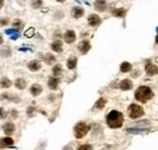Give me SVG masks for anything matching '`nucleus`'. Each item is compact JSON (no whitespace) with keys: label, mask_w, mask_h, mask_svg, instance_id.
I'll list each match as a JSON object with an SVG mask.
<instances>
[{"label":"nucleus","mask_w":158,"mask_h":150,"mask_svg":"<svg viewBox=\"0 0 158 150\" xmlns=\"http://www.w3.org/2000/svg\"><path fill=\"white\" fill-rule=\"evenodd\" d=\"M107 124L111 127V128H119L123 126V121H124V117H123V114L117 111V110H113L111 111L108 115H107Z\"/></svg>","instance_id":"f257e3e1"},{"label":"nucleus","mask_w":158,"mask_h":150,"mask_svg":"<svg viewBox=\"0 0 158 150\" xmlns=\"http://www.w3.org/2000/svg\"><path fill=\"white\" fill-rule=\"evenodd\" d=\"M153 97V92L150 87L147 86H141L136 89L135 92V98L137 101H141V103H146L151 98Z\"/></svg>","instance_id":"f03ea898"},{"label":"nucleus","mask_w":158,"mask_h":150,"mask_svg":"<svg viewBox=\"0 0 158 150\" xmlns=\"http://www.w3.org/2000/svg\"><path fill=\"white\" fill-rule=\"evenodd\" d=\"M88 132H89V126H88L85 122H79V123H77L75 127H74V135H75V138H78V139L85 137V135L88 134Z\"/></svg>","instance_id":"7ed1b4c3"},{"label":"nucleus","mask_w":158,"mask_h":150,"mask_svg":"<svg viewBox=\"0 0 158 150\" xmlns=\"http://www.w3.org/2000/svg\"><path fill=\"white\" fill-rule=\"evenodd\" d=\"M128 112H129V116L131 118H139V117L143 116V114H145L143 109L140 105H136V104H131L128 107Z\"/></svg>","instance_id":"20e7f679"},{"label":"nucleus","mask_w":158,"mask_h":150,"mask_svg":"<svg viewBox=\"0 0 158 150\" xmlns=\"http://www.w3.org/2000/svg\"><path fill=\"white\" fill-rule=\"evenodd\" d=\"M90 48H91V45H90V42H88V40H83L78 45V49L82 54H87L90 50Z\"/></svg>","instance_id":"39448f33"},{"label":"nucleus","mask_w":158,"mask_h":150,"mask_svg":"<svg viewBox=\"0 0 158 150\" xmlns=\"http://www.w3.org/2000/svg\"><path fill=\"white\" fill-rule=\"evenodd\" d=\"M146 72L148 76H154V74H158V67L151 62L146 63Z\"/></svg>","instance_id":"423d86ee"},{"label":"nucleus","mask_w":158,"mask_h":150,"mask_svg":"<svg viewBox=\"0 0 158 150\" xmlns=\"http://www.w3.org/2000/svg\"><path fill=\"white\" fill-rule=\"evenodd\" d=\"M15 140L10 137H5V138H0V149H3V148H6V146H11L14 145Z\"/></svg>","instance_id":"0eeeda50"},{"label":"nucleus","mask_w":158,"mask_h":150,"mask_svg":"<svg viewBox=\"0 0 158 150\" xmlns=\"http://www.w3.org/2000/svg\"><path fill=\"white\" fill-rule=\"evenodd\" d=\"M63 38H64V42L68 43V44L74 43V40H75V33H74V31H67L64 33Z\"/></svg>","instance_id":"6e6552de"},{"label":"nucleus","mask_w":158,"mask_h":150,"mask_svg":"<svg viewBox=\"0 0 158 150\" xmlns=\"http://www.w3.org/2000/svg\"><path fill=\"white\" fill-rule=\"evenodd\" d=\"M88 22H89V25H90L91 27H96V26H99V25L101 23V19H100V16H97V15H90Z\"/></svg>","instance_id":"1a4fd4ad"},{"label":"nucleus","mask_w":158,"mask_h":150,"mask_svg":"<svg viewBox=\"0 0 158 150\" xmlns=\"http://www.w3.org/2000/svg\"><path fill=\"white\" fill-rule=\"evenodd\" d=\"M95 9L100 12L105 11L107 9V3H106V0H96L95 2Z\"/></svg>","instance_id":"9d476101"},{"label":"nucleus","mask_w":158,"mask_h":150,"mask_svg":"<svg viewBox=\"0 0 158 150\" xmlns=\"http://www.w3.org/2000/svg\"><path fill=\"white\" fill-rule=\"evenodd\" d=\"M84 15V10L82 8H79V6H75L72 9V16L74 19H81L82 16Z\"/></svg>","instance_id":"9b49d317"},{"label":"nucleus","mask_w":158,"mask_h":150,"mask_svg":"<svg viewBox=\"0 0 158 150\" xmlns=\"http://www.w3.org/2000/svg\"><path fill=\"white\" fill-rule=\"evenodd\" d=\"M58 83H60V81H58V78H56V77L49 78V82H48L49 88H50L51 90H56V89L58 88Z\"/></svg>","instance_id":"f8f14e48"},{"label":"nucleus","mask_w":158,"mask_h":150,"mask_svg":"<svg viewBox=\"0 0 158 150\" xmlns=\"http://www.w3.org/2000/svg\"><path fill=\"white\" fill-rule=\"evenodd\" d=\"M43 92V88H41V86L40 84H33L32 87H31V94L33 95V97H38L40 93Z\"/></svg>","instance_id":"ddd939ff"},{"label":"nucleus","mask_w":158,"mask_h":150,"mask_svg":"<svg viewBox=\"0 0 158 150\" xmlns=\"http://www.w3.org/2000/svg\"><path fill=\"white\" fill-rule=\"evenodd\" d=\"M4 132H5V134H12L14 132H15V124L12 123V122H6L5 124H4Z\"/></svg>","instance_id":"4468645a"},{"label":"nucleus","mask_w":158,"mask_h":150,"mask_svg":"<svg viewBox=\"0 0 158 150\" xmlns=\"http://www.w3.org/2000/svg\"><path fill=\"white\" fill-rule=\"evenodd\" d=\"M119 88L122 90H129L133 88V83L129 81V80H123L120 83H119Z\"/></svg>","instance_id":"2eb2a0df"},{"label":"nucleus","mask_w":158,"mask_h":150,"mask_svg":"<svg viewBox=\"0 0 158 150\" xmlns=\"http://www.w3.org/2000/svg\"><path fill=\"white\" fill-rule=\"evenodd\" d=\"M28 68L31 70V71H39L40 68H41V63L39 62V61H31L29 63H28Z\"/></svg>","instance_id":"dca6fc26"},{"label":"nucleus","mask_w":158,"mask_h":150,"mask_svg":"<svg viewBox=\"0 0 158 150\" xmlns=\"http://www.w3.org/2000/svg\"><path fill=\"white\" fill-rule=\"evenodd\" d=\"M51 49L55 51V53H61L63 46H62V43L60 40H55L52 44H51Z\"/></svg>","instance_id":"f3484780"},{"label":"nucleus","mask_w":158,"mask_h":150,"mask_svg":"<svg viewBox=\"0 0 158 150\" xmlns=\"http://www.w3.org/2000/svg\"><path fill=\"white\" fill-rule=\"evenodd\" d=\"M43 59H44V61H45L48 65H52V63L56 61V57H55L52 54H46V55L43 56Z\"/></svg>","instance_id":"a211bd4d"},{"label":"nucleus","mask_w":158,"mask_h":150,"mask_svg":"<svg viewBox=\"0 0 158 150\" xmlns=\"http://www.w3.org/2000/svg\"><path fill=\"white\" fill-rule=\"evenodd\" d=\"M15 86H16V88H18V89H25V88L27 87V82H26V80H23V78H18V80H16Z\"/></svg>","instance_id":"6ab92c4d"},{"label":"nucleus","mask_w":158,"mask_h":150,"mask_svg":"<svg viewBox=\"0 0 158 150\" xmlns=\"http://www.w3.org/2000/svg\"><path fill=\"white\" fill-rule=\"evenodd\" d=\"M125 14H127V11L124 9H116V10L112 11V15L116 16V17H124Z\"/></svg>","instance_id":"aec40b11"},{"label":"nucleus","mask_w":158,"mask_h":150,"mask_svg":"<svg viewBox=\"0 0 158 150\" xmlns=\"http://www.w3.org/2000/svg\"><path fill=\"white\" fill-rule=\"evenodd\" d=\"M77 57H71V59H68L67 60V67L69 68V70H73V68H75V66H77Z\"/></svg>","instance_id":"412c9836"},{"label":"nucleus","mask_w":158,"mask_h":150,"mask_svg":"<svg viewBox=\"0 0 158 150\" xmlns=\"http://www.w3.org/2000/svg\"><path fill=\"white\" fill-rule=\"evenodd\" d=\"M0 86H2L3 88H10L12 86V83H11V81L9 78L4 77V78H2V81H0Z\"/></svg>","instance_id":"4be33fe9"},{"label":"nucleus","mask_w":158,"mask_h":150,"mask_svg":"<svg viewBox=\"0 0 158 150\" xmlns=\"http://www.w3.org/2000/svg\"><path fill=\"white\" fill-rule=\"evenodd\" d=\"M131 71V65L129 62H123L120 65V72L125 73V72H130Z\"/></svg>","instance_id":"5701e85b"},{"label":"nucleus","mask_w":158,"mask_h":150,"mask_svg":"<svg viewBox=\"0 0 158 150\" xmlns=\"http://www.w3.org/2000/svg\"><path fill=\"white\" fill-rule=\"evenodd\" d=\"M52 74H54V77H58V76H61L62 74V68H61V66H55L54 68H52Z\"/></svg>","instance_id":"b1692460"},{"label":"nucleus","mask_w":158,"mask_h":150,"mask_svg":"<svg viewBox=\"0 0 158 150\" xmlns=\"http://www.w3.org/2000/svg\"><path fill=\"white\" fill-rule=\"evenodd\" d=\"M0 54H2V56H5V57H9L11 55V49L9 46H5L3 48L2 50H0Z\"/></svg>","instance_id":"393cba45"},{"label":"nucleus","mask_w":158,"mask_h":150,"mask_svg":"<svg viewBox=\"0 0 158 150\" xmlns=\"http://www.w3.org/2000/svg\"><path fill=\"white\" fill-rule=\"evenodd\" d=\"M32 8H34V9H39V8H41V5H43V0H32Z\"/></svg>","instance_id":"a878e982"},{"label":"nucleus","mask_w":158,"mask_h":150,"mask_svg":"<svg viewBox=\"0 0 158 150\" xmlns=\"http://www.w3.org/2000/svg\"><path fill=\"white\" fill-rule=\"evenodd\" d=\"M105 105H106V100L104 99V98H100L99 100H97V103H96V109H104L105 107Z\"/></svg>","instance_id":"bb28decb"},{"label":"nucleus","mask_w":158,"mask_h":150,"mask_svg":"<svg viewBox=\"0 0 158 150\" xmlns=\"http://www.w3.org/2000/svg\"><path fill=\"white\" fill-rule=\"evenodd\" d=\"M22 25H23V22L21 21V20H15L14 22H12V26H14V28H21L22 27Z\"/></svg>","instance_id":"cd10ccee"},{"label":"nucleus","mask_w":158,"mask_h":150,"mask_svg":"<svg viewBox=\"0 0 158 150\" xmlns=\"http://www.w3.org/2000/svg\"><path fill=\"white\" fill-rule=\"evenodd\" d=\"M78 150H93V146L90 144H84L78 148Z\"/></svg>","instance_id":"c85d7f7f"},{"label":"nucleus","mask_w":158,"mask_h":150,"mask_svg":"<svg viewBox=\"0 0 158 150\" xmlns=\"http://www.w3.org/2000/svg\"><path fill=\"white\" fill-rule=\"evenodd\" d=\"M9 23V19H2L0 20V26H6Z\"/></svg>","instance_id":"c756f323"},{"label":"nucleus","mask_w":158,"mask_h":150,"mask_svg":"<svg viewBox=\"0 0 158 150\" xmlns=\"http://www.w3.org/2000/svg\"><path fill=\"white\" fill-rule=\"evenodd\" d=\"M6 116V112H5V110L3 109V107H0V118H4Z\"/></svg>","instance_id":"7c9ffc66"},{"label":"nucleus","mask_w":158,"mask_h":150,"mask_svg":"<svg viewBox=\"0 0 158 150\" xmlns=\"http://www.w3.org/2000/svg\"><path fill=\"white\" fill-rule=\"evenodd\" d=\"M18 116V114L15 111V110H12V112H11V117H17Z\"/></svg>","instance_id":"2f4dec72"},{"label":"nucleus","mask_w":158,"mask_h":150,"mask_svg":"<svg viewBox=\"0 0 158 150\" xmlns=\"http://www.w3.org/2000/svg\"><path fill=\"white\" fill-rule=\"evenodd\" d=\"M32 33H33V29H29V31L27 32V34H26V36H27V37H31V36H32Z\"/></svg>","instance_id":"473e14b6"},{"label":"nucleus","mask_w":158,"mask_h":150,"mask_svg":"<svg viewBox=\"0 0 158 150\" xmlns=\"http://www.w3.org/2000/svg\"><path fill=\"white\" fill-rule=\"evenodd\" d=\"M4 6V0H0V9Z\"/></svg>","instance_id":"72a5a7b5"},{"label":"nucleus","mask_w":158,"mask_h":150,"mask_svg":"<svg viewBox=\"0 0 158 150\" xmlns=\"http://www.w3.org/2000/svg\"><path fill=\"white\" fill-rule=\"evenodd\" d=\"M3 43H4V39H3V37H2V36H0V45H2Z\"/></svg>","instance_id":"f704fd0d"},{"label":"nucleus","mask_w":158,"mask_h":150,"mask_svg":"<svg viewBox=\"0 0 158 150\" xmlns=\"http://www.w3.org/2000/svg\"><path fill=\"white\" fill-rule=\"evenodd\" d=\"M156 43L158 44V34H157V37H156Z\"/></svg>","instance_id":"c9c22d12"},{"label":"nucleus","mask_w":158,"mask_h":150,"mask_svg":"<svg viewBox=\"0 0 158 150\" xmlns=\"http://www.w3.org/2000/svg\"><path fill=\"white\" fill-rule=\"evenodd\" d=\"M57 2H58V3H63V2H64V0H57Z\"/></svg>","instance_id":"e433bc0d"}]
</instances>
